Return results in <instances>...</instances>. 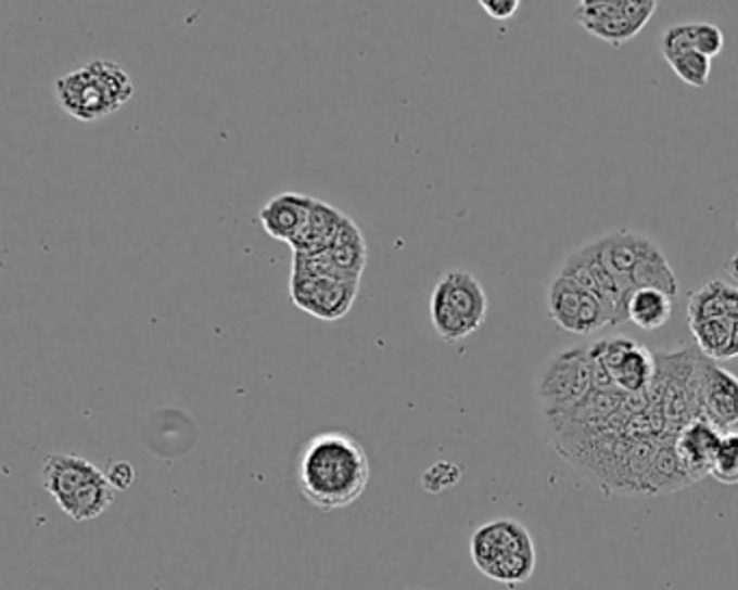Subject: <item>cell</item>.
<instances>
[{
    "instance_id": "obj_1",
    "label": "cell",
    "mask_w": 738,
    "mask_h": 590,
    "mask_svg": "<svg viewBox=\"0 0 738 590\" xmlns=\"http://www.w3.org/2000/svg\"><path fill=\"white\" fill-rule=\"evenodd\" d=\"M369 454L349 433H319L308 439L300 454V491L323 513L343 511L356 504L369 489Z\"/></svg>"
},
{
    "instance_id": "obj_11",
    "label": "cell",
    "mask_w": 738,
    "mask_h": 590,
    "mask_svg": "<svg viewBox=\"0 0 738 590\" xmlns=\"http://www.w3.org/2000/svg\"><path fill=\"white\" fill-rule=\"evenodd\" d=\"M546 311L557 329L576 335H591L611 326L602 303L574 282L555 275L546 288Z\"/></svg>"
},
{
    "instance_id": "obj_18",
    "label": "cell",
    "mask_w": 738,
    "mask_h": 590,
    "mask_svg": "<svg viewBox=\"0 0 738 590\" xmlns=\"http://www.w3.org/2000/svg\"><path fill=\"white\" fill-rule=\"evenodd\" d=\"M674 300L676 298L654 288L635 291L628 298V320L644 331H657L670 322Z\"/></svg>"
},
{
    "instance_id": "obj_12",
    "label": "cell",
    "mask_w": 738,
    "mask_h": 590,
    "mask_svg": "<svg viewBox=\"0 0 738 590\" xmlns=\"http://www.w3.org/2000/svg\"><path fill=\"white\" fill-rule=\"evenodd\" d=\"M291 300L295 307L319 320L345 318L360 295V282L317 275V278H291Z\"/></svg>"
},
{
    "instance_id": "obj_3",
    "label": "cell",
    "mask_w": 738,
    "mask_h": 590,
    "mask_svg": "<svg viewBox=\"0 0 738 590\" xmlns=\"http://www.w3.org/2000/svg\"><path fill=\"white\" fill-rule=\"evenodd\" d=\"M54 95L63 113L91 124L117 113L135 95L130 74L115 61L96 59L54 80Z\"/></svg>"
},
{
    "instance_id": "obj_9",
    "label": "cell",
    "mask_w": 738,
    "mask_h": 590,
    "mask_svg": "<svg viewBox=\"0 0 738 590\" xmlns=\"http://www.w3.org/2000/svg\"><path fill=\"white\" fill-rule=\"evenodd\" d=\"M591 346V355L602 363L618 392L646 396L657 376V357L637 339L607 337Z\"/></svg>"
},
{
    "instance_id": "obj_15",
    "label": "cell",
    "mask_w": 738,
    "mask_h": 590,
    "mask_svg": "<svg viewBox=\"0 0 738 590\" xmlns=\"http://www.w3.org/2000/svg\"><path fill=\"white\" fill-rule=\"evenodd\" d=\"M724 431L707 420L689 422L676 437V457L691 485L711 476Z\"/></svg>"
},
{
    "instance_id": "obj_10",
    "label": "cell",
    "mask_w": 738,
    "mask_h": 590,
    "mask_svg": "<svg viewBox=\"0 0 738 590\" xmlns=\"http://www.w3.org/2000/svg\"><path fill=\"white\" fill-rule=\"evenodd\" d=\"M557 275L574 282L589 295L596 296L602 307L607 309V316L611 324H622L628 320V298L631 295L620 286V282L609 273V269L602 265L598 254L589 243L574 249L563 265L559 267Z\"/></svg>"
},
{
    "instance_id": "obj_19",
    "label": "cell",
    "mask_w": 738,
    "mask_h": 590,
    "mask_svg": "<svg viewBox=\"0 0 738 590\" xmlns=\"http://www.w3.org/2000/svg\"><path fill=\"white\" fill-rule=\"evenodd\" d=\"M698 350L713 359V361H730V346H733V320L717 318V320H702L689 322Z\"/></svg>"
},
{
    "instance_id": "obj_17",
    "label": "cell",
    "mask_w": 738,
    "mask_h": 590,
    "mask_svg": "<svg viewBox=\"0 0 738 590\" xmlns=\"http://www.w3.org/2000/svg\"><path fill=\"white\" fill-rule=\"evenodd\" d=\"M345 219H347V215L341 213L336 206L321 202V200H315V206L310 210V217H308L302 234L291 243L293 254L326 252L334 243Z\"/></svg>"
},
{
    "instance_id": "obj_24",
    "label": "cell",
    "mask_w": 738,
    "mask_h": 590,
    "mask_svg": "<svg viewBox=\"0 0 738 590\" xmlns=\"http://www.w3.org/2000/svg\"><path fill=\"white\" fill-rule=\"evenodd\" d=\"M724 30L713 22H694V46L709 59H715L724 50Z\"/></svg>"
},
{
    "instance_id": "obj_25",
    "label": "cell",
    "mask_w": 738,
    "mask_h": 590,
    "mask_svg": "<svg viewBox=\"0 0 738 590\" xmlns=\"http://www.w3.org/2000/svg\"><path fill=\"white\" fill-rule=\"evenodd\" d=\"M135 467L128 461H113L106 470V480L115 491H128L135 483Z\"/></svg>"
},
{
    "instance_id": "obj_22",
    "label": "cell",
    "mask_w": 738,
    "mask_h": 590,
    "mask_svg": "<svg viewBox=\"0 0 738 590\" xmlns=\"http://www.w3.org/2000/svg\"><path fill=\"white\" fill-rule=\"evenodd\" d=\"M711 478L726 487L738 485V428L724 431Z\"/></svg>"
},
{
    "instance_id": "obj_6",
    "label": "cell",
    "mask_w": 738,
    "mask_h": 590,
    "mask_svg": "<svg viewBox=\"0 0 738 590\" xmlns=\"http://www.w3.org/2000/svg\"><path fill=\"white\" fill-rule=\"evenodd\" d=\"M594 389L591 346H572L555 352L537 376V396L548 418L578 407Z\"/></svg>"
},
{
    "instance_id": "obj_13",
    "label": "cell",
    "mask_w": 738,
    "mask_h": 590,
    "mask_svg": "<svg viewBox=\"0 0 738 590\" xmlns=\"http://www.w3.org/2000/svg\"><path fill=\"white\" fill-rule=\"evenodd\" d=\"M698 409L700 420L722 431L738 424V376L702 352L698 361Z\"/></svg>"
},
{
    "instance_id": "obj_23",
    "label": "cell",
    "mask_w": 738,
    "mask_h": 590,
    "mask_svg": "<svg viewBox=\"0 0 738 590\" xmlns=\"http://www.w3.org/2000/svg\"><path fill=\"white\" fill-rule=\"evenodd\" d=\"M461 480V467L450 461H437L422 474V489L427 493H442Z\"/></svg>"
},
{
    "instance_id": "obj_8",
    "label": "cell",
    "mask_w": 738,
    "mask_h": 590,
    "mask_svg": "<svg viewBox=\"0 0 738 590\" xmlns=\"http://www.w3.org/2000/svg\"><path fill=\"white\" fill-rule=\"evenodd\" d=\"M369 262V247L360 226L347 217L334 243L319 254H293L291 278L334 275L352 282H362Z\"/></svg>"
},
{
    "instance_id": "obj_4",
    "label": "cell",
    "mask_w": 738,
    "mask_h": 590,
    "mask_svg": "<svg viewBox=\"0 0 738 590\" xmlns=\"http://www.w3.org/2000/svg\"><path fill=\"white\" fill-rule=\"evenodd\" d=\"M474 567L507 589L529 582L537 567V550L531 530L511 517L481 524L470 537Z\"/></svg>"
},
{
    "instance_id": "obj_20",
    "label": "cell",
    "mask_w": 738,
    "mask_h": 590,
    "mask_svg": "<svg viewBox=\"0 0 738 590\" xmlns=\"http://www.w3.org/2000/svg\"><path fill=\"white\" fill-rule=\"evenodd\" d=\"M726 286L724 280H711L689 296V322H702V320H717L728 318L726 309ZM730 320V318H728Z\"/></svg>"
},
{
    "instance_id": "obj_2",
    "label": "cell",
    "mask_w": 738,
    "mask_h": 590,
    "mask_svg": "<svg viewBox=\"0 0 738 590\" xmlns=\"http://www.w3.org/2000/svg\"><path fill=\"white\" fill-rule=\"evenodd\" d=\"M589 245L628 295L641 288H654L672 298L680 295L678 278L665 252L650 236L620 228L589 241Z\"/></svg>"
},
{
    "instance_id": "obj_5",
    "label": "cell",
    "mask_w": 738,
    "mask_h": 590,
    "mask_svg": "<svg viewBox=\"0 0 738 590\" xmlns=\"http://www.w3.org/2000/svg\"><path fill=\"white\" fill-rule=\"evenodd\" d=\"M489 300L483 284L466 269L442 273L431 291L429 313L440 339L455 344L476 333L487 318Z\"/></svg>"
},
{
    "instance_id": "obj_28",
    "label": "cell",
    "mask_w": 738,
    "mask_h": 590,
    "mask_svg": "<svg viewBox=\"0 0 738 590\" xmlns=\"http://www.w3.org/2000/svg\"><path fill=\"white\" fill-rule=\"evenodd\" d=\"M728 273H730V278L738 284V254L730 262H728Z\"/></svg>"
},
{
    "instance_id": "obj_14",
    "label": "cell",
    "mask_w": 738,
    "mask_h": 590,
    "mask_svg": "<svg viewBox=\"0 0 738 590\" xmlns=\"http://www.w3.org/2000/svg\"><path fill=\"white\" fill-rule=\"evenodd\" d=\"M104 474L106 472L78 454L52 452L41 463V485L59 504V509H65L78 493H82Z\"/></svg>"
},
{
    "instance_id": "obj_21",
    "label": "cell",
    "mask_w": 738,
    "mask_h": 590,
    "mask_svg": "<svg viewBox=\"0 0 738 590\" xmlns=\"http://www.w3.org/2000/svg\"><path fill=\"white\" fill-rule=\"evenodd\" d=\"M674 74L687 82L694 89H704L711 80V69H713V59L704 56L698 50H687L674 59L667 61Z\"/></svg>"
},
{
    "instance_id": "obj_27",
    "label": "cell",
    "mask_w": 738,
    "mask_h": 590,
    "mask_svg": "<svg viewBox=\"0 0 738 590\" xmlns=\"http://www.w3.org/2000/svg\"><path fill=\"white\" fill-rule=\"evenodd\" d=\"M738 357V320L733 322V346H730V359Z\"/></svg>"
},
{
    "instance_id": "obj_26",
    "label": "cell",
    "mask_w": 738,
    "mask_h": 590,
    "mask_svg": "<svg viewBox=\"0 0 738 590\" xmlns=\"http://www.w3.org/2000/svg\"><path fill=\"white\" fill-rule=\"evenodd\" d=\"M481 9L492 17V20H509L516 15L520 9V0H481Z\"/></svg>"
},
{
    "instance_id": "obj_7",
    "label": "cell",
    "mask_w": 738,
    "mask_h": 590,
    "mask_svg": "<svg viewBox=\"0 0 738 590\" xmlns=\"http://www.w3.org/2000/svg\"><path fill=\"white\" fill-rule=\"evenodd\" d=\"M657 9V0H583L572 20L591 37L622 48L646 28Z\"/></svg>"
},
{
    "instance_id": "obj_16",
    "label": "cell",
    "mask_w": 738,
    "mask_h": 590,
    "mask_svg": "<svg viewBox=\"0 0 738 590\" xmlns=\"http://www.w3.org/2000/svg\"><path fill=\"white\" fill-rule=\"evenodd\" d=\"M315 200L306 193H280L260 208L258 221L271 239L291 245L302 234Z\"/></svg>"
}]
</instances>
